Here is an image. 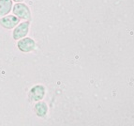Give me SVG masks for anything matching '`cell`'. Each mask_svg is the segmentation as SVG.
<instances>
[{
  "label": "cell",
  "mask_w": 134,
  "mask_h": 126,
  "mask_svg": "<svg viewBox=\"0 0 134 126\" xmlns=\"http://www.w3.org/2000/svg\"><path fill=\"white\" fill-rule=\"evenodd\" d=\"M17 47L24 53L32 52L36 49V43L31 38H23L17 43Z\"/></svg>",
  "instance_id": "cell-2"
},
{
  "label": "cell",
  "mask_w": 134,
  "mask_h": 126,
  "mask_svg": "<svg viewBox=\"0 0 134 126\" xmlns=\"http://www.w3.org/2000/svg\"><path fill=\"white\" fill-rule=\"evenodd\" d=\"M12 11H13L14 15H16V17H18L19 19H24V20L27 21V22H30L32 20L30 9L24 3H17V4H15Z\"/></svg>",
  "instance_id": "cell-1"
},
{
  "label": "cell",
  "mask_w": 134,
  "mask_h": 126,
  "mask_svg": "<svg viewBox=\"0 0 134 126\" xmlns=\"http://www.w3.org/2000/svg\"><path fill=\"white\" fill-rule=\"evenodd\" d=\"M12 8L11 0H0V18L9 13Z\"/></svg>",
  "instance_id": "cell-6"
},
{
  "label": "cell",
  "mask_w": 134,
  "mask_h": 126,
  "mask_svg": "<svg viewBox=\"0 0 134 126\" xmlns=\"http://www.w3.org/2000/svg\"><path fill=\"white\" fill-rule=\"evenodd\" d=\"M29 30V22L25 21L24 23H21L19 24L17 27H15L13 33H12V37H13L14 40L16 41H19L21 39L25 38L27 35Z\"/></svg>",
  "instance_id": "cell-4"
},
{
  "label": "cell",
  "mask_w": 134,
  "mask_h": 126,
  "mask_svg": "<svg viewBox=\"0 0 134 126\" xmlns=\"http://www.w3.org/2000/svg\"><path fill=\"white\" fill-rule=\"evenodd\" d=\"M13 1H15V2H17V3H21V2H23L24 0H13Z\"/></svg>",
  "instance_id": "cell-8"
},
{
  "label": "cell",
  "mask_w": 134,
  "mask_h": 126,
  "mask_svg": "<svg viewBox=\"0 0 134 126\" xmlns=\"http://www.w3.org/2000/svg\"><path fill=\"white\" fill-rule=\"evenodd\" d=\"M35 112L38 117H45L48 112V106L44 102H38L35 104Z\"/></svg>",
  "instance_id": "cell-7"
},
{
  "label": "cell",
  "mask_w": 134,
  "mask_h": 126,
  "mask_svg": "<svg viewBox=\"0 0 134 126\" xmlns=\"http://www.w3.org/2000/svg\"><path fill=\"white\" fill-rule=\"evenodd\" d=\"M45 95V88L42 85H36L30 90L28 93V97L30 101L40 102L43 99Z\"/></svg>",
  "instance_id": "cell-3"
},
{
  "label": "cell",
  "mask_w": 134,
  "mask_h": 126,
  "mask_svg": "<svg viewBox=\"0 0 134 126\" xmlns=\"http://www.w3.org/2000/svg\"><path fill=\"white\" fill-rule=\"evenodd\" d=\"M19 21H20V19L14 15L5 16V17H2L0 19V25L6 29H11L18 25Z\"/></svg>",
  "instance_id": "cell-5"
}]
</instances>
